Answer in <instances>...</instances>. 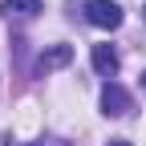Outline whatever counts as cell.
<instances>
[{"instance_id":"obj_1","label":"cell","mask_w":146,"mask_h":146,"mask_svg":"<svg viewBox=\"0 0 146 146\" xmlns=\"http://www.w3.org/2000/svg\"><path fill=\"white\" fill-rule=\"evenodd\" d=\"M85 21L114 33L122 25V4H118V0H89V4H85Z\"/></svg>"},{"instance_id":"obj_2","label":"cell","mask_w":146,"mask_h":146,"mask_svg":"<svg viewBox=\"0 0 146 146\" xmlns=\"http://www.w3.org/2000/svg\"><path fill=\"white\" fill-rule=\"evenodd\" d=\"M130 110H134L130 94H126L118 81H106V89H102V114L106 118H122V114H130Z\"/></svg>"},{"instance_id":"obj_3","label":"cell","mask_w":146,"mask_h":146,"mask_svg":"<svg viewBox=\"0 0 146 146\" xmlns=\"http://www.w3.org/2000/svg\"><path fill=\"white\" fill-rule=\"evenodd\" d=\"M69 61H73V49H69V45H53V49L41 53L36 73H53V69H61V65H69Z\"/></svg>"},{"instance_id":"obj_4","label":"cell","mask_w":146,"mask_h":146,"mask_svg":"<svg viewBox=\"0 0 146 146\" xmlns=\"http://www.w3.org/2000/svg\"><path fill=\"white\" fill-rule=\"evenodd\" d=\"M94 69L102 73V77H114V73H118V53H114V45H94Z\"/></svg>"},{"instance_id":"obj_5","label":"cell","mask_w":146,"mask_h":146,"mask_svg":"<svg viewBox=\"0 0 146 146\" xmlns=\"http://www.w3.org/2000/svg\"><path fill=\"white\" fill-rule=\"evenodd\" d=\"M0 12L4 16H36V12H45V4L41 0H0Z\"/></svg>"},{"instance_id":"obj_6","label":"cell","mask_w":146,"mask_h":146,"mask_svg":"<svg viewBox=\"0 0 146 146\" xmlns=\"http://www.w3.org/2000/svg\"><path fill=\"white\" fill-rule=\"evenodd\" d=\"M110 146H130V142H122V138H118V142H110Z\"/></svg>"},{"instance_id":"obj_7","label":"cell","mask_w":146,"mask_h":146,"mask_svg":"<svg viewBox=\"0 0 146 146\" xmlns=\"http://www.w3.org/2000/svg\"><path fill=\"white\" fill-rule=\"evenodd\" d=\"M142 85H146V73H142Z\"/></svg>"}]
</instances>
